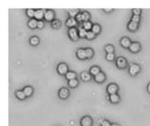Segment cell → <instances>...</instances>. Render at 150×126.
<instances>
[{
    "instance_id": "1",
    "label": "cell",
    "mask_w": 150,
    "mask_h": 126,
    "mask_svg": "<svg viewBox=\"0 0 150 126\" xmlns=\"http://www.w3.org/2000/svg\"><path fill=\"white\" fill-rule=\"evenodd\" d=\"M68 35L70 39L73 41H76L78 39V30H77L75 27L74 28H70L68 31Z\"/></svg>"
},
{
    "instance_id": "2",
    "label": "cell",
    "mask_w": 150,
    "mask_h": 126,
    "mask_svg": "<svg viewBox=\"0 0 150 126\" xmlns=\"http://www.w3.org/2000/svg\"><path fill=\"white\" fill-rule=\"evenodd\" d=\"M57 71L61 75H66V73L68 72V67L65 63H60L57 66Z\"/></svg>"
},
{
    "instance_id": "3",
    "label": "cell",
    "mask_w": 150,
    "mask_h": 126,
    "mask_svg": "<svg viewBox=\"0 0 150 126\" xmlns=\"http://www.w3.org/2000/svg\"><path fill=\"white\" fill-rule=\"evenodd\" d=\"M46 10L44 9H37L35 10V13H34V18L37 21H42V18H43L45 16V13Z\"/></svg>"
},
{
    "instance_id": "4",
    "label": "cell",
    "mask_w": 150,
    "mask_h": 126,
    "mask_svg": "<svg viewBox=\"0 0 150 126\" xmlns=\"http://www.w3.org/2000/svg\"><path fill=\"white\" fill-rule=\"evenodd\" d=\"M140 67L139 65H138L136 64H132L130 67V69H129V72H130V75L132 76H136V74L140 72Z\"/></svg>"
},
{
    "instance_id": "5",
    "label": "cell",
    "mask_w": 150,
    "mask_h": 126,
    "mask_svg": "<svg viewBox=\"0 0 150 126\" xmlns=\"http://www.w3.org/2000/svg\"><path fill=\"white\" fill-rule=\"evenodd\" d=\"M117 65L119 68H125L127 67V60L124 57H118L117 60Z\"/></svg>"
},
{
    "instance_id": "6",
    "label": "cell",
    "mask_w": 150,
    "mask_h": 126,
    "mask_svg": "<svg viewBox=\"0 0 150 126\" xmlns=\"http://www.w3.org/2000/svg\"><path fill=\"white\" fill-rule=\"evenodd\" d=\"M81 126H92V119L89 116L83 117L81 120Z\"/></svg>"
},
{
    "instance_id": "7",
    "label": "cell",
    "mask_w": 150,
    "mask_h": 126,
    "mask_svg": "<svg viewBox=\"0 0 150 126\" xmlns=\"http://www.w3.org/2000/svg\"><path fill=\"white\" fill-rule=\"evenodd\" d=\"M44 18L47 21H53L54 20V13L53 10H47L45 13Z\"/></svg>"
},
{
    "instance_id": "8",
    "label": "cell",
    "mask_w": 150,
    "mask_h": 126,
    "mask_svg": "<svg viewBox=\"0 0 150 126\" xmlns=\"http://www.w3.org/2000/svg\"><path fill=\"white\" fill-rule=\"evenodd\" d=\"M117 91H118V86L115 84H110L107 86V92L109 95L116 94Z\"/></svg>"
},
{
    "instance_id": "9",
    "label": "cell",
    "mask_w": 150,
    "mask_h": 126,
    "mask_svg": "<svg viewBox=\"0 0 150 126\" xmlns=\"http://www.w3.org/2000/svg\"><path fill=\"white\" fill-rule=\"evenodd\" d=\"M129 49H130V51H132L133 53H137L140 51L141 45L137 42H133V43H131Z\"/></svg>"
},
{
    "instance_id": "10",
    "label": "cell",
    "mask_w": 150,
    "mask_h": 126,
    "mask_svg": "<svg viewBox=\"0 0 150 126\" xmlns=\"http://www.w3.org/2000/svg\"><path fill=\"white\" fill-rule=\"evenodd\" d=\"M69 94H70L69 90L67 88H62L59 92V96L62 99H66L69 96Z\"/></svg>"
},
{
    "instance_id": "11",
    "label": "cell",
    "mask_w": 150,
    "mask_h": 126,
    "mask_svg": "<svg viewBox=\"0 0 150 126\" xmlns=\"http://www.w3.org/2000/svg\"><path fill=\"white\" fill-rule=\"evenodd\" d=\"M120 43H121V46H123L124 48H130V45H131V41L129 38L127 37H123L120 40Z\"/></svg>"
},
{
    "instance_id": "12",
    "label": "cell",
    "mask_w": 150,
    "mask_h": 126,
    "mask_svg": "<svg viewBox=\"0 0 150 126\" xmlns=\"http://www.w3.org/2000/svg\"><path fill=\"white\" fill-rule=\"evenodd\" d=\"M66 26L69 28H74V27L77 24V21L76 20L75 18H69L67 21H66Z\"/></svg>"
},
{
    "instance_id": "13",
    "label": "cell",
    "mask_w": 150,
    "mask_h": 126,
    "mask_svg": "<svg viewBox=\"0 0 150 126\" xmlns=\"http://www.w3.org/2000/svg\"><path fill=\"white\" fill-rule=\"evenodd\" d=\"M105 79H106V76L102 72H100V73L94 76V80L97 83H102V82H103L104 81H105Z\"/></svg>"
},
{
    "instance_id": "14",
    "label": "cell",
    "mask_w": 150,
    "mask_h": 126,
    "mask_svg": "<svg viewBox=\"0 0 150 126\" xmlns=\"http://www.w3.org/2000/svg\"><path fill=\"white\" fill-rule=\"evenodd\" d=\"M77 56L80 59V60H85L87 58V55H86V51L83 49H79L77 51Z\"/></svg>"
},
{
    "instance_id": "15",
    "label": "cell",
    "mask_w": 150,
    "mask_h": 126,
    "mask_svg": "<svg viewBox=\"0 0 150 126\" xmlns=\"http://www.w3.org/2000/svg\"><path fill=\"white\" fill-rule=\"evenodd\" d=\"M138 23L133 22L132 21L127 24V28L130 31H136L138 29Z\"/></svg>"
},
{
    "instance_id": "16",
    "label": "cell",
    "mask_w": 150,
    "mask_h": 126,
    "mask_svg": "<svg viewBox=\"0 0 150 126\" xmlns=\"http://www.w3.org/2000/svg\"><path fill=\"white\" fill-rule=\"evenodd\" d=\"M37 21H38L36 20L35 18L30 19L28 22V27H29L30 29H35L36 27H37Z\"/></svg>"
},
{
    "instance_id": "17",
    "label": "cell",
    "mask_w": 150,
    "mask_h": 126,
    "mask_svg": "<svg viewBox=\"0 0 150 126\" xmlns=\"http://www.w3.org/2000/svg\"><path fill=\"white\" fill-rule=\"evenodd\" d=\"M23 93L25 94L26 97H29L32 95L33 93V89L32 86H26L23 88Z\"/></svg>"
},
{
    "instance_id": "18",
    "label": "cell",
    "mask_w": 150,
    "mask_h": 126,
    "mask_svg": "<svg viewBox=\"0 0 150 126\" xmlns=\"http://www.w3.org/2000/svg\"><path fill=\"white\" fill-rule=\"evenodd\" d=\"M109 99H110V101L111 103H117L119 101L120 98L117 94H113V95H110Z\"/></svg>"
},
{
    "instance_id": "19",
    "label": "cell",
    "mask_w": 150,
    "mask_h": 126,
    "mask_svg": "<svg viewBox=\"0 0 150 126\" xmlns=\"http://www.w3.org/2000/svg\"><path fill=\"white\" fill-rule=\"evenodd\" d=\"M65 77L68 81H70L72 79H75L76 78V74L73 72V71H68L66 75H65Z\"/></svg>"
},
{
    "instance_id": "20",
    "label": "cell",
    "mask_w": 150,
    "mask_h": 126,
    "mask_svg": "<svg viewBox=\"0 0 150 126\" xmlns=\"http://www.w3.org/2000/svg\"><path fill=\"white\" fill-rule=\"evenodd\" d=\"M100 68L97 66H93L91 67V69H90V73H91V75H92V76H96L97 74L100 73Z\"/></svg>"
},
{
    "instance_id": "21",
    "label": "cell",
    "mask_w": 150,
    "mask_h": 126,
    "mask_svg": "<svg viewBox=\"0 0 150 126\" xmlns=\"http://www.w3.org/2000/svg\"><path fill=\"white\" fill-rule=\"evenodd\" d=\"M81 79L84 81H88L91 79V76L89 73L87 72H83L81 74Z\"/></svg>"
},
{
    "instance_id": "22",
    "label": "cell",
    "mask_w": 150,
    "mask_h": 126,
    "mask_svg": "<svg viewBox=\"0 0 150 126\" xmlns=\"http://www.w3.org/2000/svg\"><path fill=\"white\" fill-rule=\"evenodd\" d=\"M51 27H53V29L57 30L61 27V21L59 20H57V19H54V20L51 22Z\"/></svg>"
},
{
    "instance_id": "23",
    "label": "cell",
    "mask_w": 150,
    "mask_h": 126,
    "mask_svg": "<svg viewBox=\"0 0 150 126\" xmlns=\"http://www.w3.org/2000/svg\"><path fill=\"white\" fill-rule=\"evenodd\" d=\"M82 25H83V29L88 31H90V30H92V28L93 27V25L90 21H84Z\"/></svg>"
},
{
    "instance_id": "24",
    "label": "cell",
    "mask_w": 150,
    "mask_h": 126,
    "mask_svg": "<svg viewBox=\"0 0 150 126\" xmlns=\"http://www.w3.org/2000/svg\"><path fill=\"white\" fill-rule=\"evenodd\" d=\"M16 95L19 100H24L26 98V95L23 93V91H21V90H18L16 93Z\"/></svg>"
},
{
    "instance_id": "25",
    "label": "cell",
    "mask_w": 150,
    "mask_h": 126,
    "mask_svg": "<svg viewBox=\"0 0 150 126\" xmlns=\"http://www.w3.org/2000/svg\"><path fill=\"white\" fill-rule=\"evenodd\" d=\"M39 38L36 36H34V37H32L31 38H30V40L29 42L31 43V45H32V46H37V44L39 43Z\"/></svg>"
},
{
    "instance_id": "26",
    "label": "cell",
    "mask_w": 150,
    "mask_h": 126,
    "mask_svg": "<svg viewBox=\"0 0 150 126\" xmlns=\"http://www.w3.org/2000/svg\"><path fill=\"white\" fill-rule=\"evenodd\" d=\"M87 31L86 30H84L83 28H79L78 29V36L81 37V38H83V37H86V35H87Z\"/></svg>"
},
{
    "instance_id": "27",
    "label": "cell",
    "mask_w": 150,
    "mask_h": 126,
    "mask_svg": "<svg viewBox=\"0 0 150 126\" xmlns=\"http://www.w3.org/2000/svg\"><path fill=\"white\" fill-rule=\"evenodd\" d=\"M86 51V55H87V58L88 59H91L94 55V51L93 50L90 48H88V49H85Z\"/></svg>"
},
{
    "instance_id": "28",
    "label": "cell",
    "mask_w": 150,
    "mask_h": 126,
    "mask_svg": "<svg viewBox=\"0 0 150 126\" xmlns=\"http://www.w3.org/2000/svg\"><path fill=\"white\" fill-rule=\"evenodd\" d=\"M79 10L78 9H72L69 11V15H70V18H76L78 14L79 13Z\"/></svg>"
},
{
    "instance_id": "29",
    "label": "cell",
    "mask_w": 150,
    "mask_h": 126,
    "mask_svg": "<svg viewBox=\"0 0 150 126\" xmlns=\"http://www.w3.org/2000/svg\"><path fill=\"white\" fill-rule=\"evenodd\" d=\"M78 84V80L76 79H72L69 81V82H68V85L70 86V87H76Z\"/></svg>"
},
{
    "instance_id": "30",
    "label": "cell",
    "mask_w": 150,
    "mask_h": 126,
    "mask_svg": "<svg viewBox=\"0 0 150 126\" xmlns=\"http://www.w3.org/2000/svg\"><path fill=\"white\" fill-rule=\"evenodd\" d=\"M92 31L95 35H96V34H98L100 32V27L98 24H94L93 27L92 28Z\"/></svg>"
},
{
    "instance_id": "31",
    "label": "cell",
    "mask_w": 150,
    "mask_h": 126,
    "mask_svg": "<svg viewBox=\"0 0 150 126\" xmlns=\"http://www.w3.org/2000/svg\"><path fill=\"white\" fill-rule=\"evenodd\" d=\"M105 50H106L107 54H111L113 53L114 48H113V46H111V45H107L105 47Z\"/></svg>"
},
{
    "instance_id": "32",
    "label": "cell",
    "mask_w": 150,
    "mask_h": 126,
    "mask_svg": "<svg viewBox=\"0 0 150 126\" xmlns=\"http://www.w3.org/2000/svg\"><path fill=\"white\" fill-rule=\"evenodd\" d=\"M94 37H95V34L92 31H87L86 37L88 40H92Z\"/></svg>"
},
{
    "instance_id": "33",
    "label": "cell",
    "mask_w": 150,
    "mask_h": 126,
    "mask_svg": "<svg viewBox=\"0 0 150 126\" xmlns=\"http://www.w3.org/2000/svg\"><path fill=\"white\" fill-rule=\"evenodd\" d=\"M34 13H35V10H33V9H27V16L29 17V18L34 17Z\"/></svg>"
},
{
    "instance_id": "34",
    "label": "cell",
    "mask_w": 150,
    "mask_h": 126,
    "mask_svg": "<svg viewBox=\"0 0 150 126\" xmlns=\"http://www.w3.org/2000/svg\"><path fill=\"white\" fill-rule=\"evenodd\" d=\"M83 15V22L84 21H89V19L90 18V15L88 12H83L82 13Z\"/></svg>"
},
{
    "instance_id": "35",
    "label": "cell",
    "mask_w": 150,
    "mask_h": 126,
    "mask_svg": "<svg viewBox=\"0 0 150 126\" xmlns=\"http://www.w3.org/2000/svg\"><path fill=\"white\" fill-rule=\"evenodd\" d=\"M106 60L108 61H113L114 60V57H115V55L114 54L111 53V54H106Z\"/></svg>"
},
{
    "instance_id": "36",
    "label": "cell",
    "mask_w": 150,
    "mask_h": 126,
    "mask_svg": "<svg viewBox=\"0 0 150 126\" xmlns=\"http://www.w3.org/2000/svg\"><path fill=\"white\" fill-rule=\"evenodd\" d=\"M75 18H76V20L77 21V22H81V21H83V15H82V13H79L78 14Z\"/></svg>"
},
{
    "instance_id": "37",
    "label": "cell",
    "mask_w": 150,
    "mask_h": 126,
    "mask_svg": "<svg viewBox=\"0 0 150 126\" xmlns=\"http://www.w3.org/2000/svg\"><path fill=\"white\" fill-rule=\"evenodd\" d=\"M131 21H133V22L138 23L139 21H140V16H137V15H133V17H132V20Z\"/></svg>"
},
{
    "instance_id": "38",
    "label": "cell",
    "mask_w": 150,
    "mask_h": 126,
    "mask_svg": "<svg viewBox=\"0 0 150 126\" xmlns=\"http://www.w3.org/2000/svg\"><path fill=\"white\" fill-rule=\"evenodd\" d=\"M44 27V22L43 21H37V28L42 29Z\"/></svg>"
},
{
    "instance_id": "39",
    "label": "cell",
    "mask_w": 150,
    "mask_h": 126,
    "mask_svg": "<svg viewBox=\"0 0 150 126\" xmlns=\"http://www.w3.org/2000/svg\"><path fill=\"white\" fill-rule=\"evenodd\" d=\"M133 14L134 15H137V16H139V14L141 13V9H133Z\"/></svg>"
},
{
    "instance_id": "40",
    "label": "cell",
    "mask_w": 150,
    "mask_h": 126,
    "mask_svg": "<svg viewBox=\"0 0 150 126\" xmlns=\"http://www.w3.org/2000/svg\"><path fill=\"white\" fill-rule=\"evenodd\" d=\"M111 124L108 121H107V120H105L103 121V123H101V126H111Z\"/></svg>"
},
{
    "instance_id": "41",
    "label": "cell",
    "mask_w": 150,
    "mask_h": 126,
    "mask_svg": "<svg viewBox=\"0 0 150 126\" xmlns=\"http://www.w3.org/2000/svg\"><path fill=\"white\" fill-rule=\"evenodd\" d=\"M147 91L150 93V83H149L148 86H147Z\"/></svg>"
},
{
    "instance_id": "42",
    "label": "cell",
    "mask_w": 150,
    "mask_h": 126,
    "mask_svg": "<svg viewBox=\"0 0 150 126\" xmlns=\"http://www.w3.org/2000/svg\"><path fill=\"white\" fill-rule=\"evenodd\" d=\"M103 10L106 12H110V11H112L113 9H103Z\"/></svg>"
},
{
    "instance_id": "43",
    "label": "cell",
    "mask_w": 150,
    "mask_h": 126,
    "mask_svg": "<svg viewBox=\"0 0 150 126\" xmlns=\"http://www.w3.org/2000/svg\"><path fill=\"white\" fill-rule=\"evenodd\" d=\"M111 126H120L119 124H117V123H113V124H111Z\"/></svg>"
}]
</instances>
